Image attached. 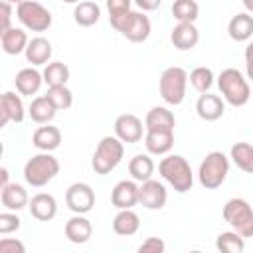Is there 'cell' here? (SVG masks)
Listing matches in <instances>:
<instances>
[{"label": "cell", "instance_id": "cell-17", "mask_svg": "<svg viewBox=\"0 0 253 253\" xmlns=\"http://www.w3.org/2000/svg\"><path fill=\"white\" fill-rule=\"evenodd\" d=\"M28 210H30L32 217H36L38 221H49L57 213V200L47 192H40V194L32 196Z\"/></svg>", "mask_w": 253, "mask_h": 253}, {"label": "cell", "instance_id": "cell-19", "mask_svg": "<svg viewBox=\"0 0 253 253\" xmlns=\"http://www.w3.org/2000/svg\"><path fill=\"white\" fill-rule=\"evenodd\" d=\"M0 202L6 210L10 211H20L24 208H28L30 204V198H28V192L22 184H16V182H8L6 186H2L0 190Z\"/></svg>", "mask_w": 253, "mask_h": 253}, {"label": "cell", "instance_id": "cell-8", "mask_svg": "<svg viewBox=\"0 0 253 253\" xmlns=\"http://www.w3.org/2000/svg\"><path fill=\"white\" fill-rule=\"evenodd\" d=\"M123 38H126L128 42H134V43H140V42H146L150 32H152V26H150V20L144 12H126L123 18H119L117 22L111 24Z\"/></svg>", "mask_w": 253, "mask_h": 253}, {"label": "cell", "instance_id": "cell-39", "mask_svg": "<svg viewBox=\"0 0 253 253\" xmlns=\"http://www.w3.org/2000/svg\"><path fill=\"white\" fill-rule=\"evenodd\" d=\"M166 249V243L160 237H148L138 245L140 253H162Z\"/></svg>", "mask_w": 253, "mask_h": 253}, {"label": "cell", "instance_id": "cell-3", "mask_svg": "<svg viewBox=\"0 0 253 253\" xmlns=\"http://www.w3.org/2000/svg\"><path fill=\"white\" fill-rule=\"evenodd\" d=\"M125 156V142L117 136V134H109V136H103L93 152V158H91V168L95 170V174L99 176H107L111 174L123 160Z\"/></svg>", "mask_w": 253, "mask_h": 253}, {"label": "cell", "instance_id": "cell-23", "mask_svg": "<svg viewBox=\"0 0 253 253\" xmlns=\"http://www.w3.org/2000/svg\"><path fill=\"white\" fill-rule=\"evenodd\" d=\"M24 53H26L28 63H32L34 67H38V65H47V63H49V57H51V53H53L51 42L45 40L43 36H36V38L30 40V43H28V47H26Z\"/></svg>", "mask_w": 253, "mask_h": 253}, {"label": "cell", "instance_id": "cell-40", "mask_svg": "<svg viewBox=\"0 0 253 253\" xmlns=\"http://www.w3.org/2000/svg\"><path fill=\"white\" fill-rule=\"evenodd\" d=\"M0 253H26V245L20 239L2 237L0 239Z\"/></svg>", "mask_w": 253, "mask_h": 253}, {"label": "cell", "instance_id": "cell-44", "mask_svg": "<svg viewBox=\"0 0 253 253\" xmlns=\"http://www.w3.org/2000/svg\"><path fill=\"white\" fill-rule=\"evenodd\" d=\"M0 178H2V186H6V184H8V170H6V168L0 170Z\"/></svg>", "mask_w": 253, "mask_h": 253}, {"label": "cell", "instance_id": "cell-37", "mask_svg": "<svg viewBox=\"0 0 253 253\" xmlns=\"http://www.w3.org/2000/svg\"><path fill=\"white\" fill-rule=\"evenodd\" d=\"M20 225H22V219L16 215V211L6 210V211L0 213V233L2 235H8V233L18 231Z\"/></svg>", "mask_w": 253, "mask_h": 253}, {"label": "cell", "instance_id": "cell-29", "mask_svg": "<svg viewBox=\"0 0 253 253\" xmlns=\"http://www.w3.org/2000/svg\"><path fill=\"white\" fill-rule=\"evenodd\" d=\"M101 18V6L97 2L91 0H81L79 4H75L73 8V20L77 26L81 28H89L93 24H97Z\"/></svg>", "mask_w": 253, "mask_h": 253}, {"label": "cell", "instance_id": "cell-13", "mask_svg": "<svg viewBox=\"0 0 253 253\" xmlns=\"http://www.w3.org/2000/svg\"><path fill=\"white\" fill-rule=\"evenodd\" d=\"M111 204L117 210H128L138 204V184L136 180H121L111 192Z\"/></svg>", "mask_w": 253, "mask_h": 253}, {"label": "cell", "instance_id": "cell-20", "mask_svg": "<svg viewBox=\"0 0 253 253\" xmlns=\"http://www.w3.org/2000/svg\"><path fill=\"white\" fill-rule=\"evenodd\" d=\"M144 146L148 154L166 156L174 146V130H146Z\"/></svg>", "mask_w": 253, "mask_h": 253}, {"label": "cell", "instance_id": "cell-28", "mask_svg": "<svg viewBox=\"0 0 253 253\" xmlns=\"http://www.w3.org/2000/svg\"><path fill=\"white\" fill-rule=\"evenodd\" d=\"M57 109L53 107V103L47 99V95H40V97H34L30 107H28V115L34 123L38 125H47L49 121H53Z\"/></svg>", "mask_w": 253, "mask_h": 253}, {"label": "cell", "instance_id": "cell-43", "mask_svg": "<svg viewBox=\"0 0 253 253\" xmlns=\"http://www.w3.org/2000/svg\"><path fill=\"white\" fill-rule=\"evenodd\" d=\"M142 12H154V10H158L160 8V4H162V0H132Z\"/></svg>", "mask_w": 253, "mask_h": 253}, {"label": "cell", "instance_id": "cell-48", "mask_svg": "<svg viewBox=\"0 0 253 253\" xmlns=\"http://www.w3.org/2000/svg\"><path fill=\"white\" fill-rule=\"evenodd\" d=\"M251 99H253V93H251Z\"/></svg>", "mask_w": 253, "mask_h": 253}, {"label": "cell", "instance_id": "cell-1", "mask_svg": "<svg viewBox=\"0 0 253 253\" xmlns=\"http://www.w3.org/2000/svg\"><path fill=\"white\" fill-rule=\"evenodd\" d=\"M158 174L178 194H186L194 186V172L190 168V162L182 154H166L158 162Z\"/></svg>", "mask_w": 253, "mask_h": 253}, {"label": "cell", "instance_id": "cell-14", "mask_svg": "<svg viewBox=\"0 0 253 253\" xmlns=\"http://www.w3.org/2000/svg\"><path fill=\"white\" fill-rule=\"evenodd\" d=\"M196 113L202 121H208V123H213L217 119L223 117L225 113V103L219 95H213V93H202L196 101Z\"/></svg>", "mask_w": 253, "mask_h": 253}, {"label": "cell", "instance_id": "cell-5", "mask_svg": "<svg viewBox=\"0 0 253 253\" xmlns=\"http://www.w3.org/2000/svg\"><path fill=\"white\" fill-rule=\"evenodd\" d=\"M227 174H229V158L219 150L208 152L198 168V180L206 190L219 188L225 182Z\"/></svg>", "mask_w": 253, "mask_h": 253}, {"label": "cell", "instance_id": "cell-47", "mask_svg": "<svg viewBox=\"0 0 253 253\" xmlns=\"http://www.w3.org/2000/svg\"><path fill=\"white\" fill-rule=\"evenodd\" d=\"M6 2H10V4H16V6H18V4H22L24 0H6Z\"/></svg>", "mask_w": 253, "mask_h": 253}, {"label": "cell", "instance_id": "cell-27", "mask_svg": "<svg viewBox=\"0 0 253 253\" xmlns=\"http://www.w3.org/2000/svg\"><path fill=\"white\" fill-rule=\"evenodd\" d=\"M140 229V217L132 208L119 210V213L113 217V231L121 237H130Z\"/></svg>", "mask_w": 253, "mask_h": 253}, {"label": "cell", "instance_id": "cell-7", "mask_svg": "<svg viewBox=\"0 0 253 253\" xmlns=\"http://www.w3.org/2000/svg\"><path fill=\"white\" fill-rule=\"evenodd\" d=\"M223 219L243 237H253V208L243 198H231L223 206Z\"/></svg>", "mask_w": 253, "mask_h": 253}, {"label": "cell", "instance_id": "cell-35", "mask_svg": "<svg viewBox=\"0 0 253 253\" xmlns=\"http://www.w3.org/2000/svg\"><path fill=\"white\" fill-rule=\"evenodd\" d=\"M172 16L178 22H196L200 16V6L196 0H174L172 2Z\"/></svg>", "mask_w": 253, "mask_h": 253}, {"label": "cell", "instance_id": "cell-15", "mask_svg": "<svg viewBox=\"0 0 253 253\" xmlns=\"http://www.w3.org/2000/svg\"><path fill=\"white\" fill-rule=\"evenodd\" d=\"M170 42H172V45L176 49L188 51V49H192V47L198 45L200 32H198V28L192 22H178L172 28V32H170Z\"/></svg>", "mask_w": 253, "mask_h": 253}, {"label": "cell", "instance_id": "cell-36", "mask_svg": "<svg viewBox=\"0 0 253 253\" xmlns=\"http://www.w3.org/2000/svg\"><path fill=\"white\" fill-rule=\"evenodd\" d=\"M47 99L53 103V107L57 111H65L73 105V93L67 85H57V87H49L47 89Z\"/></svg>", "mask_w": 253, "mask_h": 253}, {"label": "cell", "instance_id": "cell-21", "mask_svg": "<svg viewBox=\"0 0 253 253\" xmlns=\"http://www.w3.org/2000/svg\"><path fill=\"white\" fill-rule=\"evenodd\" d=\"M16 91L20 95H26V97H32L40 91L42 83H43V73H40L36 67H24L16 73Z\"/></svg>", "mask_w": 253, "mask_h": 253}, {"label": "cell", "instance_id": "cell-24", "mask_svg": "<svg viewBox=\"0 0 253 253\" xmlns=\"http://www.w3.org/2000/svg\"><path fill=\"white\" fill-rule=\"evenodd\" d=\"M0 43H2V51L8 53V55H18L22 51H26L30 40H28V34L22 30V28H8L6 32L0 34Z\"/></svg>", "mask_w": 253, "mask_h": 253}, {"label": "cell", "instance_id": "cell-9", "mask_svg": "<svg viewBox=\"0 0 253 253\" xmlns=\"http://www.w3.org/2000/svg\"><path fill=\"white\" fill-rule=\"evenodd\" d=\"M16 16L20 24L30 32H45L51 26V12L38 0H24L16 6Z\"/></svg>", "mask_w": 253, "mask_h": 253}, {"label": "cell", "instance_id": "cell-30", "mask_svg": "<svg viewBox=\"0 0 253 253\" xmlns=\"http://www.w3.org/2000/svg\"><path fill=\"white\" fill-rule=\"evenodd\" d=\"M154 160L150 158V154H134L128 162V174L132 176V180L136 182H146L152 178L154 174Z\"/></svg>", "mask_w": 253, "mask_h": 253}, {"label": "cell", "instance_id": "cell-2", "mask_svg": "<svg viewBox=\"0 0 253 253\" xmlns=\"http://www.w3.org/2000/svg\"><path fill=\"white\" fill-rule=\"evenodd\" d=\"M217 87H219L223 101L229 103L231 107H243L251 101L249 81L235 67H227L217 75Z\"/></svg>", "mask_w": 253, "mask_h": 253}, {"label": "cell", "instance_id": "cell-33", "mask_svg": "<svg viewBox=\"0 0 253 253\" xmlns=\"http://www.w3.org/2000/svg\"><path fill=\"white\" fill-rule=\"evenodd\" d=\"M215 247H217V251H223V253H243V249H245V237L241 233H237L235 229L223 231V233L217 235Z\"/></svg>", "mask_w": 253, "mask_h": 253}, {"label": "cell", "instance_id": "cell-32", "mask_svg": "<svg viewBox=\"0 0 253 253\" xmlns=\"http://www.w3.org/2000/svg\"><path fill=\"white\" fill-rule=\"evenodd\" d=\"M43 83L47 87H57V85H65L69 81V67L63 61H49L43 67Z\"/></svg>", "mask_w": 253, "mask_h": 253}, {"label": "cell", "instance_id": "cell-34", "mask_svg": "<svg viewBox=\"0 0 253 253\" xmlns=\"http://www.w3.org/2000/svg\"><path fill=\"white\" fill-rule=\"evenodd\" d=\"M213 79H215L213 71H211L210 67H206V65H200V67L192 69L190 75H188L190 85H192L198 93H208V91L211 89V85H213Z\"/></svg>", "mask_w": 253, "mask_h": 253}, {"label": "cell", "instance_id": "cell-12", "mask_svg": "<svg viewBox=\"0 0 253 253\" xmlns=\"http://www.w3.org/2000/svg\"><path fill=\"white\" fill-rule=\"evenodd\" d=\"M144 128L146 126H142V121L132 113H123L115 119V134L126 144L138 142L142 138Z\"/></svg>", "mask_w": 253, "mask_h": 253}, {"label": "cell", "instance_id": "cell-41", "mask_svg": "<svg viewBox=\"0 0 253 253\" xmlns=\"http://www.w3.org/2000/svg\"><path fill=\"white\" fill-rule=\"evenodd\" d=\"M12 14H14L12 4L2 0V4H0V34L6 32L8 28H12Z\"/></svg>", "mask_w": 253, "mask_h": 253}, {"label": "cell", "instance_id": "cell-26", "mask_svg": "<svg viewBox=\"0 0 253 253\" xmlns=\"http://www.w3.org/2000/svg\"><path fill=\"white\" fill-rule=\"evenodd\" d=\"M144 126H146V130H174V126H176L174 113L166 107H152L146 113Z\"/></svg>", "mask_w": 253, "mask_h": 253}, {"label": "cell", "instance_id": "cell-16", "mask_svg": "<svg viewBox=\"0 0 253 253\" xmlns=\"http://www.w3.org/2000/svg\"><path fill=\"white\" fill-rule=\"evenodd\" d=\"M24 115H26V111H24L22 97L16 95L14 91L2 93V97H0V117H2L0 125L6 126L10 121L22 123V121H24Z\"/></svg>", "mask_w": 253, "mask_h": 253}, {"label": "cell", "instance_id": "cell-25", "mask_svg": "<svg viewBox=\"0 0 253 253\" xmlns=\"http://www.w3.org/2000/svg\"><path fill=\"white\" fill-rule=\"evenodd\" d=\"M227 34L233 42H249L253 36V16L249 12L235 14L227 24Z\"/></svg>", "mask_w": 253, "mask_h": 253}, {"label": "cell", "instance_id": "cell-10", "mask_svg": "<svg viewBox=\"0 0 253 253\" xmlns=\"http://www.w3.org/2000/svg\"><path fill=\"white\" fill-rule=\"evenodd\" d=\"M65 204L73 213H89L95 206V190L87 182H75L65 192Z\"/></svg>", "mask_w": 253, "mask_h": 253}, {"label": "cell", "instance_id": "cell-22", "mask_svg": "<svg viewBox=\"0 0 253 253\" xmlns=\"http://www.w3.org/2000/svg\"><path fill=\"white\" fill-rule=\"evenodd\" d=\"M32 144L40 152H51V150L59 148V144H61V130L51 125L38 126L32 134Z\"/></svg>", "mask_w": 253, "mask_h": 253}, {"label": "cell", "instance_id": "cell-38", "mask_svg": "<svg viewBox=\"0 0 253 253\" xmlns=\"http://www.w3.org/2000/svg\"><path fill=\"white\" fill-rule=\"evenodd\" d=\"M132 0H107V10H109V22H117L123 18L126 12H130Z\"/></svg>", "mask_w": 253, "mask_h": 253}, {"label": "cell", "instance_id": "cell-4", "mask_svg": "<svg viewBox=\"0 0 253 253\" xmlns=\"http://www.w3.org/2000/svg\"><path fill=\"white\" fill-rule=\"evenodd\" d=\"M59 174V160L49 152L34 154L24 164V180L32 188H42Z\"/></svg>", "mask_w": 253, "mask_h": 253}, {"label": "cell", "instance_id": "cell-42", "mask_svg": "<svg viewBox=\"0 0 253 253\" xmlns=\"http://www.w3.org/2000/svg\"><path fill=\"white\" fill-rule=\"evenodd\" d=\"M245 71H247V79L253 81V40L247 42L245 45Z\"/></svg>", "mask_w": 253, "mask_h": 253}, {"label": "cell", "instance_id": "cell-31", "mask_svg": "<svg viewBox=\"0 0 253 253\" xmlns=\"http://www.w3.org/2000/svg\"><path fill=\"white\" fill-rule=\"evenodd\" d=\"M229 158L239 170L253 174V146L249 142H235L229 150Z\"/></svg>", "mask_w": 253, "mask_h": 253}, {"label": "cell", "instance_id": "cell-45", "mask_svg": "<svg viewBox=\"0 0 253 253\" xmlns=\"http://www.w3.org/2000/svg\"><path fill=\"white\" fill-rule=\"evenodd\" d=\"M243 2V6H245V10L249 12V14H253V0H241Z\"/></svg>", "mask_w": 253, "mask_h": 253}, {"label": "cell", "instance_id": "cell-46", "mask_svg": "<svg viewBox=\"0 0 253 253\" xmlns=\"http://www.w3.org/2000/svg\"><path fill=\"white\" fill-rule=\"evenodd\" d=\"M61 2H65V4H79L81 0H61Z\"/></svg>", "mask_w": 253, "mask_h": 253}, {"label": "cell", "instance_id": "cell-11", "mask_svg": "<svg viewBox=\"0 0 253 253\" xmlns=\"http://www.w3.org/2000/svg\"><path fill=\"white\" fill-rule=\"evenodd\" d=\"M168 192L166 186L158 180H146L138 186V204L146 210H162L166 206Z\"/></svg>", "mask_w": 253, "mask_h": 253}, {"label": "cell", "instance_id": "cell-6", "mask_svg": "<svg viewBox=\"0 0 253 253\" xmlns=\"http://www.w3.org/2000/svg\"><path fill=\"white\" fill-rule=\"evenodd\" d=\"M186 87H188V71L184 67L172 65L162 71L160 81H158V91L164 103L172 107L182 105L186 99Z\"/></svg>", "mask_w": 253, "mask_h": 253}, {"label": "cell", "instance_id": "cell-18", "mask_svg": "<svg viewBox=\"0 0 253 253\" xmlns=\"http://www.w3.org/2000/svg\"><path fill=\"white\" fill-rule=\"evenodd\" d=\"M93 235V225L91 221L85 217V213H75L73 217H69L65 221V237L75 243V245H83L91 239Z\"/></svg>", "mask_w": 253, "mask_h": 253}]
</instances>
